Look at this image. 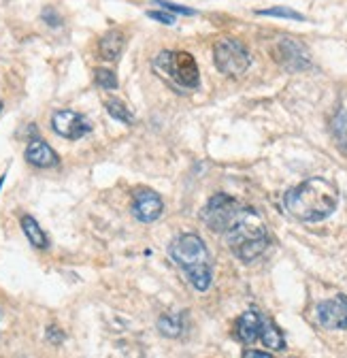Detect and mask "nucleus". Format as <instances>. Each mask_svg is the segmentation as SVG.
Wrapping results in <instances>:
<instances>
[{
  "mask_svg": "<svg viewBox=\"0 0 347 358\" xmlns=\"http://www.w3.org/2000/svg\"><path fill=\"white\" fill-rule=\"evenodd\" d=\"M286 209L300 222H322L334 213L339 205V190L324 177H311L292 188L286 199Z\"/></svg>",
  "mask_w": 347,
  "mask_h": 358,
  "instance_id": "obj_1",
  "label": "nucleus"
},
{
  "mask_svg": "<svg viewBox=\"0 0 347 358\" xmlns=\"http://www.w3.org/2000/svg\"><path fill=\"white\" fill-rule=\"evenodd\" d=\"M226 243L232 250V254L243 260L251 262L258 256H263L269 248V235L263 217H260L253 209H239L230 227L224 231Z\"/></svg>",
  "mask_w": 347,
  "mask_h": 358,
  "instance_id": "obj_2",
  "label": "nucleus"
},
{
  "mask_svg": "<svg viewBox=\"0 0 347 358\" xmlns=\"http://www.w3.org/2000/svg\"><path fill=\"white\" fill-rule=\"evenodd\" d=\"M168 250L172 260L184 268L190 284L200 292L209 290L213 275H211V260L205 241L194 233H186L172 241Z\"/></svg>",
  "mask_w": 347,
  "mask_h": 358,
  "instance_id": "obj_3",
  "label": "nucleus"
},
{
  "mask_svg": "<svg viewBox=\"0 0 347 358\" xmlns=\"http://www.w3.org/2000/svg\"><path fill=\"white\" fill-rule=\"evenodd\" d=\"M156 69L170 77L177 85L194 90L200 83V73H198V64L194 60L192 54L188 52H162L156 58Z\"/></svg>",
  "mask_w": 347,
  "mask_h": 358,
  "instance_id": "obj_4",
  "label": "nucleus"
},
{
  "mask_svg": "<svg viewBox=\"0 0 347 358\" xmlns=\"http://www.w3.org/2000/svg\"><path fill=\"white\" fill-rule=\"evenodd\" d=\"M213 60L218 71L228 77H241L251 64V56L247 48L241 41H235V38H222L215 43Z\"/></svg>",
  "mask_w": 347,
  "mask_h": 358,
  "instance_id": "obj_5",
  "label": "nucleus"
},
{
  "mask_svg": "<svg viewBox=\"0 0 347 358\" xmlns=\"http://www.w3.org/2000/svg\"><path fill=\"white\" fill-rule=\"evenodd\" d=\"M239 209H241V205L232 196L215 194V196H211V201L202 209V220H205V224L211 231L224 233L230 227V222L235 220V215L239 213Z\"/></svg>",
  "mask_w": 347,
  "mask_h": 358,
  "instance_id": "obj_6",
  "label": "nucleus"
},
{
  "mask_svg": "<svg viewBox=\"0 0 347 358\" xmlns=\"http://www.w3.org/2000/svg\"><path fill=\"white\" fill-rule=\"evenodd\" d=\"M271 54H273L275 62L290 73H298V71H305L311 66V56H309L307 48L294 38H279L273 45Z\"/></svg>",
  "mask_w": 347,
  "mask_h": 358,
  "instance_id": "obj_7",
  "label": "nucleus"
},
{
  "mask_svg": "<svg viewBox=\"0 0 347 358\" xmlns=\"http://www.w3.org/2000/svg\"><path fill=\"white\" fill-rule=\"evenodd\" d=\"M52 126H54V130L60 134V137L71 139V141L85 137V134H88V132L92 130V126H90L88 120H85L81 113L71 111V109H60V111H56V113L52 115Z\"/></svg>",
  "mask_w": 347,
  "mask_h": 358,
  "instance_id": "obj_8",
  "label": "nucleus"
},
{
  "mask_svg": "<svg viewBox=\"0 0 347 358\" xmlns=\"http://www.w3.org/2000/svg\"><path fill=\"white\" fill-rule=\"evenodd\" d=\"M318 322L330 331L347 329V296L339 294L318 305Z\"/></svg>",
  "mask_w": 347,
  "mask_h": 358,
  "instance_id": "obj_9",
  "label": "nucleus"
},
{
  "mask_svg": "<svg viewBox=\"0 0 347 358\" xmlns=\"http://www.w3.org/2000/svg\"><path fill=\"white\" fill-rule=\"evenodd\" d=\"M164 211V203L162 199L152 192V190H143L135 196V203H133V213L139 222H154L162 215Z\"/></svg>",
  "mask_w": 347,
  "mask_h": 358,
  "instance_id": "obj_10",
  "label": "nucleus"
},
{
  "mask_svg": "<svg viewBox=\"0 0 347 358\" xmlns=\"http://www.w3.org/2000/svg\"><path fill=\"white\" fill-rule=\"evenodd\" d=\"M26 160L32 164V166H38V169H50V166H56L60 162L58 154L45 143V141H30L28 148H26Z\"/></svg>",
  "mask_w": 347,
  "mask_h": 358,
  "instance_id": "obj_11",
  "label": "nucleus"
},
{
  "mask_svg": "<svg viewBox=\"0 0 347 358\" xmlns=\"http://www.w3.org/2000/svg\"><path fill=\"white\" fill-rule=\"evenodd\" d=\"M260 329H263V316L253 309L245 311L237 320V337L243 343H253L256 339H260Z\"/></svg>",
  "mask_w": 347,
  "mask_h": 358,
  "instance_id": "obj_12",
  "label": "nucleus"
},
{
  "mask_svg": "<svg viewBox=\"0 0 347 358\" xmlns=\"http://www.w3.org/2000/svg\"><path fill=\"white\" fill-rule=\"evenodd\" d=\"M124 43H126V38H124V34L119 30L107 32L101 38V43H98V54H101V58L103 60H117L119 54H121V50H124Z\"/></svg>",
  "mask_w": 347,
  "mask_h": 358,
  "instance_id": "obj_13",
  "label": "nucleus"
},
{
  "mask_svg": "<svg viewBox=\"0 0 347 358\" xmlns=\"http://www.w3.org/2000/svg\"><path fill=\"white\" fill-rule=\"evenodd\" d=\"M22 231L36 250H47L50 241H47L45 233H43V229L38 227V222L32 215H22Z\"/></svg>",
  "mask_w": 347,
  "mask_h": 358,
  "instance_id": "obj_14",
  "label": "nucleus"
},
{
  "mask_svg": "<svg viewBox=\"0 0 347 358\" xmlns=\"http://www.w3.org/2000/svg\"><path fill=\"white\" fill-rule=\"evenodd\" d=\"M260 339H263V343L269 348V350H286V339H283V333L275 327V322L263 318V329H260Z\"/></svg>",
  "mask_w": 347,
  "mask_h": 358,
  "instance_id": "obj_15",
  "label": "nucleus"
},
{
  "mask_svg": "<svg viewBox=\"0 0 347 358\" xmlns=\"http://www.w3.org/2000/svg\"><path fill=\"white\" fill-rule=\"evenodd\" d=\"M158 331L166 337H179L184 333V316L182 313H166L158 320Z\"/></svg>",
  "mask_w": 347,
  "mask_h": 358,
  "instance_id": "obj_16",
  "label": "nucleus"
},
{
  "mask_svg": "<svg viewBox=\"0 0 347 358\" xmlns=\"http://www.w3.org/2000/svg\"><path fill=\"white\" fill-rule=\"evenodd\" d=\"M332 130H334V139H337L339 148L347 154V109H343V111L334 117Z\"/></svg>",
  "mask_w": 347,
  "mask_h": 358,
  "instance_id": "obj_17",
  "label": "nucleus"
},
{
  "mask_svg": "<svg viewBox=\"0 0 347 358\" xmlns=\"http://www.w3.org/2000/svg\"><path fill=\"white\" fill-rule=\"evenodd\" d=\"M107 111H109L111 117H115V120H119V122H124V124H133V122H135L133 111H130V109H128L121 101H117V99H113V101L107 103Z\"/></svg>",
  "mask_w": 347,
  "mask_h": 358,
  "instance_id": "obj_18",
  "label": "nucleus"
},
{
  "mask_svg": "<svg viewBox=\"0 0 347 358\" xmlns=\"http://www.w3.org/2000/svg\"><path fill=\"white\" fill-rule=\"evenodd\" d=\"M258 15H269V17H286V20H296V22H302L300 13H296L294 9H288V7H273V9H263L258 11Z\"/></svg>",
  "mask_w": 347,
  "mask_h": 358,
  "instance_id": "obj_19",
  "label": "nucleus"
},
{
  "mask_svg": "<svg viewBox=\"0 0 347 358\" xmlns=\"http://www.w3.org/2000/svg\"><path fill=\"white\" fill-rule=\"evenodd\" d=\"M96 77V83L105 90H115L117 87V79H115V73L113 71H107V69H96L94 73Z\"/></svg>",
  "mask_w": 347,
  "mask_h": 358,
  "instance_id": "obj_20",
  "label": "nucleus"
},
{
  "mask_svg": "<svg viewBox=\"0 0 347 358\" xmlns=\"http://www.w3.org/2000/svg\"><path fill=\"white\" fill-rule=\"evenodd\" d=\"M154 3H156L158 7H164V9L172 11V13H182V15H194V13H196L194 9H188V7H179V5H172V3H168V0H154Z\"/></svg>",
  "mask_w": 347,
  "mask_h": 358,
  "instance_id": "obj_21",
  "label": "nucleus"
},
{
  "mask_svg": "<svg viewBox=\"0 0 347 358\" xmlns=\"http://www.w3.org/2000/svg\"><path fill=\"white\" fill-rule=\"evenodd\" d=\"M147 17H152V20H156V22H160V24H166V26H172V24H175V17L168 15V13H162V11H149Z\"/></svg>",
  "mask_w": 347,
  "mask_h": 358,
  "instance_id": "obj_22",
  "label": "nucleus"
},
{
  "mask_svg": "<svg viewBox=\"0 0 347 358\" xmlns=\"http://www.w3.org/2000/svg\"><path fill=\"white\" fill-rule=\"evenodd\" d=\"M43 20H45L52 28H58V26L62 24V22H60V17H58V13H56L52 7H47L45 11H43Z\"/></svg>",
  "mask_w": 347,
  "mask_h": 358,
  "instance_id": "obj_23",
  "label": "nucleus"
},
{
  "mask_svg": "<svg viewBox=\"0 0 347 358\" xmlns=\"http://www.w3.org/2000/svg\"><path fill=\"white\" fill-rule=\"evenodd\" d=\"M243 356H245V358H271L269 352H260V350H245Z\"/></svg>",
  "mask_w": 347,
  "mask_h": 358,
  "instance_id": "obj_24",
  "label": "nucleus"
},
{
  "mask_svg": "<svg viewBox=\"0 0 347 358\" xmlns=\"http://www.w3.org/2000/svg\"><path fill=\"white\" fill-rule=\"evenodd\" d=\"M50 339H52L54 343H60V341L64 339V335H62L58 329H50Z\"/></svg>",
  "mask_w": 347,
  "mask_h": 358,
  "instance_id": "obj_25",
  "label": "nucleus"
}]
</instances>
